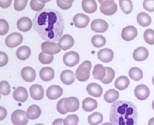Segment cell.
Here are the masks:
<instances>
[{"instance_id": "obj_27", "label": "cell", "mask_w": 154, "mask_h": 125, "mask_svg": "<svg viewBox=\"0 0 154 125\" xmlns=\"http://www.w3.org/2000/svg\"><path fill=\"white\" fill-rule=\"evenodd\" d=\"M137 22L141 26L147 27L151 24L152 19L146 12H140L137 16Z\"/></svg>"}, {"instance_id": "obj_30", "label": "cell", "mask_w": 154, "mask_h": 125, "mask_svg": "<svg viewBox=\"0 0 154 125\" xmlns=\"http://www.w3.org/2000/svg\"><path fill=\"white\" fill-rule=\"evenodd\" d=\"M129 78L126 77V76H119L114 82V85H115L116 88L118 90H125L126 88H128L129 85Z\"/></svg>"}, {"instance_id": "obj_41", "label": "cell", "mask_w": 154, "mask_h": 125, "mask_svg": "<svg viewBox=\"0 0 154 125\" xmlns=\"http://www.w3.org/2000/svg\"><path fill=\"white\" fill-rule=\"evenodd\" d=\"M45 3L41 2L38 0H31V1H30V7H31L34 11H41V10L45 7Z\"/></svg>"}, {"instance_id": "obj_6", "label": "cell", "mask_w": 154, "mask_h": 125, "mask_svg": "<svg viewBox=\"0 0 154 125\" xmlns=\"http://www.w3.org/2000/svg\"><path fill=\"white\" fill-rule=\"evenodd\" d=\"M80 61V56L78 52L75 51H70L66 52L63 55V62L68 67H74Z\"/></svg>"}, {"instance_id": "obj_15", "label": "cell", "mask_w": 154, "mask_h": 125, "mask_svg": "<svg viewBox=\"0 0 154 125\" xmlns=\"http://www.w3.org/2000/svg\"><path fill=\"white\" fill-rule=\"evenodd\" d=\"M33 23L31 19L27 16H23V17L20 18L17 22V27L18 29L23 32L29 31L32 26Z\"/></svg>"}, {"instance_id": "obj_37", "label": "cell", "mask_w": 154, "mask_h": 125, "mask_svg": "<svg viewBox=\"0 0 154 125\" xmlns=\"http://www.w3.org/2000/svg\"><path fill=\"white\" fill-rule=\"evenodd\" d=\"M105 68H106V75H105V78L101 81L103 84H110L115 76V71L114 70V69L110 67H106Z\"/></svg>"}, {"instance_id": "obj_55", "label": "cell", "mask_w": 154, "mask_h": 125, "mask_svg": "<svg viewBox=\"0 0 154 125\" xmlns=\"http://www.w3.org/2000/svg\"><path fill=\"white\" fill-rule=\"evenodd\" d=\"M38 1H40L41 2H42V3H47V2H48V1H51V0H38Z\"/></svg>"}, {"instance_id": "obj_22", "label": "cell", "mask_w": 154, "mask_h": 125, "mask_svg": "<svg viewBox=\"0 0 154 125\" xmlns=\"http://www.w3.org/2000/svg\"><path fill=\"white\" fill-rule=\"evenodd\" d=\"M149 56V52L147 48L140 46L135 49L133 52V58L137 61H143Z\"/></svg>"}, {"instance_id": "obj_56", "label": "cell", "mask_w": 154, "mask_h": 125, "mask_svg": "<svg viewBox=\"0 0 154 125\" xmlns=\"http://www.w3.org/2000/svg\"><path fill=\"white\" fill-rule=\"evenodd\" d=\"M102 125H114L112 124V123H108V122H106V123H105V124H102Z\"/></svg>"}, {"instance_id": "obj_48", "label": "cell", "mask_w": 154, "mask_h": 125, "mask_svg": "<svg viewBox=\"0 0 154 125\" xmlns=\"http://www.w3.org/2000/svg\"><path fill=\"white\" fill-rule=\"evenodd\" d=\"M57 4L58 7L63 10H68V9L71 8L72 6V4H67L63 0H57Z\"/></svg>"}, {"instance_id": "obj_34", "label": "cell", "mask_w": 154, "mask_h": 125, "mask_svg": "<svg viewBox=\"0 0 154 125\" xmlns=\"http://www.w3.org/2000/svg\"><path fill=\"white\" fill-rule=\"evenodd\" d=\"M129 77L135 81H139L143 78V72L140 68L136 67H132L129 71Z\"/></svg>"}, {"instance_id": "obj_51", "label": "cell", "mask_w": 154, "mask_h": 125, "mask_svg": "<svg viewBox=\"0 0 154 125\" xmlns=\"http://www.w3.org/2000/svg\"><path fill=\"white\" fill-rule=\"evenodd\" d=\"M7 116V110L5 108L0 106V121H2Z\"/></svg>"}, {"instance_id": "obj_26", "label": "cell", "mask_w": 154, "mask_h": 125, "mask_svg": "<svg viewBox=\"0 0 154 125\" xmlns=\"http://www.w3.org/2000/svg\"><path fill=\"white\" fill-rule=\"evenodd\" d=\"M42 110L37 105H32L26 111V116L29 120H35L40 117Z\"/></svg>"}, {"instance_id": "obj_19", "label": "cell", "mask_w": 154, "mask_h": 125, "mask_svg": "<svg viewBox=\"0 0 154 125\" xmlns=\"http://www.w3.org/2000/svg\"><path fill=\"white\" fill-rule=\"evenodd\" d=\"M21 76L26 82H31L35 79L36 73L32 67L27 66L23 67L21 70Z\"/></svg>"}, {"instance_id": "obj_36", "label": "cell", "mask_w": 154, "mask_h": 125, "mask_svg": "<svg viewBox=\"0 0 154 125\" xmlns=\"http://www.w3.org/2000/svg\"><path fill=\"white\" fill-rule=\"evenodd\" d=\"M100 11L103 13L104 15H113L117 11V5L115 2L113 4L110 6H106V7H104V6H100Z\"/></svg>"}, {"instance_id": "obj_42", "label": "cell", "mask_w": 154, "mask_h": 125, "mask_svg": "<svg viewBox=\"0 0 154 125\" xmlns=\"http://www.w3.org/2000/svg\"><path fill=\"white\" fill-rule=\"evenodd\" d=\"M11 92L10 85L7 81L0 82V94L2 95H8Z\"/></svg>"}, {"instance_id": "obj_13", "label": "cell", "mask_w": 154, "mask_h": 125, "mask_svg": "<svg viewBox=\"0 0 154 125\" xmlns=\"http://www.w3.org/2000/svg\"><path fill=\"white\" fill-rule=\"evenodd\" d=\"M63 93V90L60 85H54L48 88L46 91L47 97L50 100H56L58 99L60 96H62Z\"/></svg>"}, {"instance_id": "obj_58", "label": "cell", "mask_w": 154, "mask_h": 125, "mask_svg": "<svg viewBox=\"0 0 154 125\" xmlns=\"http://www.w3.org/2000/svg\"><path fill=\"white\" fill-rule=\"evenodd\" d=\"M152 82H153V85H154V76H153V79H152Z\"/></svg>"}, {"instance_id": "obj_35", "label": "cell", "mask_w": 154, "mask_h": 125, "mask_svg": "<svg viewBox=\"0 0 154 125\" xmlns=\"http://www.w3.org/2000/svg\"><path fill=\"white\" fill-rule=\"evenodd\" d=\"M91 41L95 47L100 48L105 46V43H106V39L104 36L97 34V35H94L92 37Z\"/></svg>"}, {"instance_id": "obj_4", "label": "cell", "mask_w": 154, "mask_h": 125, "mask_svg": "<svg viewBox=\"0 0 154 125\" xmlns=\"http://www.w3.org/2000/svg\"><path fill=\"white\" fill-rule=\"evenodd\" d=\"M11 119L14 125H26L29 121V118L26 116V112L22 109L15 110L11 114Z\"/></svg>"}, {"instance_id": "obj_32", "label": "cell", "mask_w": 154, "mask_h": 125, "mask_svg": "<svg viewBox=\"0 0 154 125\" xmlns=\"http://www.w3.org/2000/svg\"><path fill=\"white\" fill-rule=\"evenodd\" d=\"M119 4L121 10L126 14H129L132 11L133 4L132 0H119Z\"/></svg>"}, {"instance_id": "obj_3", "label": "cell", "mask_w": 154, "mask_h": 125, "mask_svg": "<svg viewBox=\"0 0 154 125\" xmlns=\"http://www.w3.org/2000/svg\"><path fill=\"white\" fill-rule=\"evenodd\" d=\"M92 68V63L90 61H85L78 66L76 70L75 76L80 82H86L90 79V70Z\"/></svg>"}, {"instance_id": "obj_21", "label": "cell", "mask_w": 154, "mask_h": 125, "mask_svg": "<svg viewBox=\"0 0 154 125\" xmlns=\"http://www.w3.org/2000/svg\"><path fill=\"white\" fill-rule=\"evenodd\" d=\"M87 91L90 96L95 97H100L103 92V89L100 85L92 82L87 86Z\"/></svg>"}, {"instance_id": "obj_49", "label": "cell", "mask_w": 154, "mask_h": 125, "mask_svg": "<svg viewBox=\"0 0 154 125\" xmlns=\"http://www.w3.org/2000/svg\"><path fill=\"white\" fill-rule=\"evenodd\" d=\"M12 0H0V7L2 8H8L11 6Z\"/></svg>"}, {"instance_id": "obj_5", "label": "cell", "mask_w": 154, "mask_h": 125, "mask_svg": "<svg viewBox=\"0 0 154 125\" xmlns=\"http://www.w3.org/2000/svg\"><path fill=\"white\" fill-rule=\"evenodd\" d=\"M23 40V37L22 34L18 32H14L8 34L6 37L5 42L8 47L14 48L20 45L22 43Z\"/></svg>"}, {"instance_id": "obj_11", "label": "cell", "mask_w": 154, "mask_h": 125, "mask_svg": "<svg viewBox=\"0 0 154 125\" xmlns=\"http://www.w3.org/2000/svg\"><path fill=\"white\" fill-rule=\"evenodd\" d=\"M150 91L147 85L144 84H141L135 87V95L138 100H144L148 98L150 96Z\"/></svg>"}, {"instance_id": "obj_59", "label": "cell", "mask_w": 154, "mask_h": 125, "mask_svg": "<svg viewBox=\"0 0 154 125\" xmlns=\"http://www.w3.org/2000/svg\"><path fill=\"white\" fill-rule=\"evenodd\" d=\"M35 125H44V124H35Z\"/></svg>"}, {"instance_id": "obj_2", "label": "cell", "mask_w": 154, "mask_h": 125, "mask_svg": "<svg viewBox=\"0 0 154 125\" xmlns=\"http://www.w3.org/2000/svg\"><path fill=\"white\" fill-rule=\"evenodd\" d=\"M138 119V109L132 102L119 100L111 105L110 121L114 125H137Z\"/></svg>"}, {"instance_id": "obj_53", "label": "cell", "mask_w": 154, "mask_h": 125, "mask_svg": "<svg viewBox=\"0 0 154 125\" xmlns=\"http://www.w3.org/2000/svg\"><path fill=\"white\" fill-rule=\"evenodd\" d=\"M148 125H154V117L150 118L148 121Z\"/></svg>"}, {"instance_id": "obj_45", "label": "cell", "mask_w": 154, "mask_h": 125, "mask_svg": "<svg viewBox=\"0 0 154 125\" xmlns=\"http://www.w3.org/2000/svg\"><path fill=\"white\" fill-rule=\"evenodd\" d=\"M143 7L148 12H154V0H144Z\"/></svg>"}, {"instance_id": "obj_7", "label": "cell", "mask_w": 154, "mask_h": 125, "mask_svg": "<svg viewBox=\"0 0 154 125\" xmlns=\"http://www.w3.org/2000/svg\"><path fill=\"white\" fill-rule=\"evenodd\" d=\"M42 52L49 55H54L57 54L61 51V48L59 46L58 43L52 41L44 42L42 44Z\"/></svg>"}, {"instance_id": "obj_14", "label": "cell", "mask_w": 154, "mask_h": 125, "mask_svg": "<svg viewBox=\"0 0 154 125\" xmlns=\"http://www.w3.org/2000/svg\"><path fill=\"white\" fill-rule=\"evenodd\" d=\"M74 43H75L74 38L72 36L69 35V34H65V35L62 36L58 42L59 46L63 50H68V49H69L73 46Z\"/></svg>"}, {"instance_id": "obj_8", "label": "cell", "mask_w": 154, "mask_h": 125, "mask_svg": "<svg viewBox=\"0 0 154 125\" xmlns=\"http://www.w3.org/2000/svg\"><path fill=\"white\" fill-rule=\"evenodd\" d=\"M79 100L75 97H69L64 101V108L67 112H75L79 109Z\"/></svg>"}, {"instance_id": "obj_20", "label": "cell", "mask_w": 154, "mask_h": 125, "mask_svg": "<svg viewBox=\"0 0 154 125\" xmlns=\"http://www.w3.org/2000/svg\"><path fill=\"white\" fill-rule=\"evenodd\" d=\"M55 76V73L52 67H42L39 72V76L42 80L45 82H49L52 80Z\"/></svg>"}, {"instance_id": "obj_28", "label": "cell", "mask_w": 154, "mask_h": 125, "mask_svg": "<svg viewBox=\"0 0 154 125\" xmlns=\"http://www.w3.org/2000/svg\"><path fill=\"white\" fill-rule=\"evenodd\" d=\"M106 75V68L102 64H96L93 70V76L97 80H102Z\"/></svg>"}, {"instance_id": "obj_39", "label": "cell", "mask_w": 154, "mask_h": 125, "mask_svg": "<svg viewBox=\"0 0 154 125\" xmlns=\"http://www.w3.org/2000/svg\"><path fill=\"white\" fill-rule=\"evenodd\" d=\"M38 59L40 62L43 64H51L54 60V55H49L45 52H41L38 55Z\"/></svg>"}, {"instance_id": "obj_33", "label": "cell", "mask_w": 154, "mask_h": 125, "mask_svg": "<svg viewBox=\"0 0 154 125\" xmlns=\"http://www.w3.org/2000/svg\"><path fill=\"white\" fill-rule=\"evenodd\" d=\"M87 120L90 125H99L103 121V115L100 112H93L89 115Z\"/></svg>"}, {"instance_id": "obj_10", "label": "cell", "mask_w": 154, "mask_h": 125, "mask_svg": "<svg viewBox=\"0 0 154 125\" xmlns=\"http://www.w3.org/2000/svg\"><path fill=\"white\" fill-rule=\"evenodd\" d=\"M90 27H91V29L95 32L103 33L108 30V24L104 19H96L91 22Z\"/></svg>"}, {"instance_id": "obj_29", "label": "cell", "mask_w": 154, "mask_h": 125, "mask_svg": "<svg viewBox=\"0 0 154 125\" xmlns=\"http://www.w3.org/2000/svg\"><path fill=\"white\" fill-rule=\"evenodd\" d=\"M30 55H31V49L27 46H20L16 51V55L17 58L22 61L26 60L27 58H29Z\"/></svg>"}, {"instance_id": "obj_40", "label": "cell", "mask_w": 154, "mask_h": 125, "mask_svg": "<svg viewBox=\"0 0 154 125\" xmlns=\"http://www.w3.org/2000/svg\"><path fill=\"white\" fill-rule=\"evenodd\" d=\"M79 118L76 114H72L64 119V125H78Z\"/></svg>"}, {"instance_id": "obj_52", "label": "cell", "mask_w": 154, "mask_h": 125, "mask_svg": "<svg viewBox=\"0 0 154 125\" xmlns=\"http://www.w3.org/2000/svg\"><path fill=\"white\" fill-rule=\"evenodd\" d=\"M52 125H64V119L63 118H58L54 120Z\"/></svg>"}, {"instance_id": "obj_16", "label": "cell", "mask_w": 154, "mask_h": 125, "mask_svg": "<svg viewBox=\"0 0 154 125\" xmlns=\"http://www.w3.org/2000/svg\"><path fill=\"white\" fill-rule=\"evenodd\" d=\"M98 58L102 62L108 63L114 58V52L112 49L108 48H104L98 52Z\"/></svg>"}, {"instance_id": "obj_46", "label": "cell", "mask_w": 154, "mask_h": 125, "mask_svg": "<svg viewBox=\"0 0 154 125\" xmlns=\"http://www.w3.org/2000/svg\"><path fill=\"white\" fill-rule=\"evenodd\" d=\"M65 100H66V98H62L57 104V111H58V112H60V114H62V115H65V114L68 113L64 108V101Z\"/></svg>"}, {"instance_id": "obj_9", "label": "cell", "mask_w": 154, "mask_h": 125, "mask_svg": "<svg viewBox=\"0 0 154 125\" xmlns=\"http://www.w3.org/2000/svg\"><path fill=\"white\" fill-rule=\"evenodd\" d=\"M138 35V30L133 25H128L122 30L121 37L126 41L133 40Z\"/></svg>"}, {"instance_id": "obj_57", "label": "cell", "mask_w": 154, "mask_h": 125, "mask_svg": "<svg viewBox=\"0 0 154 125\" xmlns=\"http://www.w3.org/2000/svg\"><path fill=\"white\" fill-rule=\"evenodd\" d=\"M152 107H153V110H154V100H153V103H152Z\"/></svg>"}, {"instance_id": "obj_24", "label": "cell", "mask_w": 154, "mask_h": 125, "mask_svg": "<svg viewBox=\"0 0 154 125\" xmlns=\"http://www.w3.org/2000/svg\"><path fill=\"white\" fill-rule=\"evenodd\" d=\"M81 5L84 11L87 13H93L97 10V3L96 0H83Z\"/></svg>"}, {"instance_id": "obj_18", "label": "cell", "mask_w": 154, "mask_h": 125, "mask_svg": "<svg viewBox=\"0 0 154 125\" xmlns=\"http://www.w3.org/2000/svg\"><path fill=\"white\" fill-rule=\"evenodd\" d=\"M13 97L16 101L23 103L28 99L27 90L23 87H17L13 93Z\"/></svg>"}, {"instance_id": "obj_54", "label": "cell", "mask_w": 154, "mask_h": 125, "mask_svg": "<svg viewBox=\"0 0 154 125\" xmlns=\"http://www.w3.org/2000/svg\"><path fill=\"white\" fill-rule=\"evenodd\" d=\"M63 1H65L66 3H67V4H72L75 0H63Z\"/></svg>"}, {"instance_id": "obj_38", "label": "cell", "mask_w": 154, "mask_h": 125, "mask_svg": "<svg viewBox=\"0 0 154 125\" xmlns=\"http://www.w3.org/2000/svg\"><path fill=\"white\" fill-rule=\"evenodd\" d=\"M144 39L147 43L150 45L154 44V30L149 28L144 31Z\"/></svg>"}, {"instance_id": "obj_23", "label": "cell", "mask_w": 154, "mask_h": 125, "mask_svg": "<svg viewBox=\"0 0 154 125\" xmlns=\"http://www.w3.org/2000/svg\"><path fill=\"white\" fill-rule=\"evenodd\" d=\"M75 73L70 70H65L60 74V79H61L62 82L65 85H72L75 80Z\"/></svg>"}, {"instance_id": "obj_1", "label": "cell", "mask_w": 154, "mask_h": 125, "mask_svg": "<svg viewBox=\"0 0 154 125\" xmlns=\"http://www.w3.org/2000/svg\"><path fill=\"white\" fill-rule=\"evenodd\" d=\"M33 28L43 40L55 42L63 35L65 21L59 11L46 9L38 12L34 16Z\"/></svg>"}, {"instance_id": "obj_31", "label": "cell", "mask_w": 154, "mask_h": 125, "mask_svg": "<svg viewBox=\"0 0 154 125\" xmlns=\"http://www.w3.org/2000/svg\"><path fill=\"white\" fill-rule=\"evenodd\" d=\"M119 98V92L118 91L114 89H110L105 92L104 95V99L105 101L108 103H114L117 101V99Z\"/></svg>"}, {"instance_id": "obj_25", "label": "cell", "mask_w": 154, "mask_h": 125, "mask_svg": "<svg viewBox=\"0 0 154 125\" xmlns=\"http://www.w3.org/2000/svg\"><path fill=\"white\" fill-rule=\"evenodd\" d=\"M97 106V101L91 97H87L82 102V108L85 112H92L95 110Z\"/></svg>"}, {"instance_id": "obj_60", "label": "cell", "mask_w": 154, "mask_h": 125, "mask_svg": "<svg viewBox=\"0 0 154 125\" xmlns=\"http://www.w3.org/2000/svg\"><path fill=\"white\" fill-rule=\"evenodd\" d=\"M0 98H1V96H0Z\"/></svg>"}, {"instance_id": "obj_17", "label": "cell", "mask_w": 154, "mask_h": 125, "mask_svg": "<svg viewBox=\"0 0 154 125\" xmlns=\"http://www.w3.org/2000/svg\"><path fill=\"white\" fill-rule=\"evenodd\" d=\"M30 96L35 100H40L44 97L43 87L38 84H34L29 88Z\"/></svg>"}, {"instance_id": "obj_50", "label": "cell", "mask_w": 154, "mask_h": 125, "mask_svg": "<svg viewBox=\"0 0 154 125\" xmlns=\"http://www.w3.org/2000/svg\"><path fill=\"white\" fill-rule=\"evenodd\" d=\"M98 1H99L101 6H104V7L110 6L114 3V0H98Z\"/></svg>"}, {"instance_id": "obj_12", "label": "cell", "mask_w": 154, "mask_h": 125, "mask_svg": "<svg viewBox=\"0 0 154 125\" xmlns=\"http://www.w3.org/2000/svg\"><path fill=\"white\" fill-rule=\"evenodd\" d=\"M73 22L77 28H85L90 22V17L84 13H78L73 17Z\"/></svg>"}, {"instance_id": "obj_47", "label": "cell", "mask_w": 154, "mask_h": 125, "mask_svg": "<svg viewBox=\"0 0 154 125\" xmlns=\"http://www.w3.org/2000/svg\"><path fill=\"white\" fill-rule=\"evenodd\" d=\"M8 62V57L5 52L0 51V67H4Z\"/></svg>"}, {"instance_id": "obj_44", "label": "cell", "mask_w": 154, "mask_h": 125, "mask_svg": "<svg viewBox=\"0 0 154 125\" xmlns=\"http://www.w3.org/2000/svg\"><path fill=\"white\" fill-rule=\"evenodd\" d=\"M9 31L8 22L4 19H0V35H5Z\"/></svg>"}, {"instance_id": "obj_43", "label": "cell", "mask_w": 154, "mask_h": 125, "mask_svg": "<svg viewBox=\"0 0 154 125\" xmlns=\"http://www.w3.org/2000/svg\"><path fill=\"white\" fill-rule=\"evenodd\" d=\"M28 3V0H14V7L17 11H21L23 10Z\"/></svg>"}]
</instances>
